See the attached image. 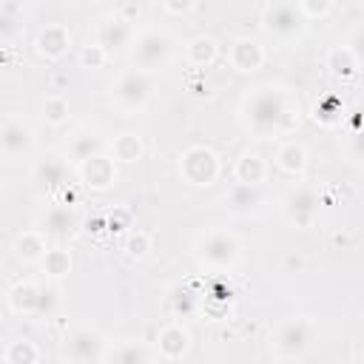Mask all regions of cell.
Wrapping results in <instances>:
<instances>
[{
  "label": "cell",
  "instance_id": "obj_2",
  "mask_svg": "<svg viewBox=\"0 0 364 364\" xmlns=\"http://www.w3.org/2000/svg\"><path fill=\"white\" fill-rule=\"evenodd\" d=\"M171 54H173V40L168 31H159V28H145L134 37V46H131V60H134V68L151 74L156 68H165L171 63Z\"/></svg>",
  "mask_w": 364,
  "mask_h": 364
},
{
  "label": "cell",
  "instance_id": "obj_21",
  "mask_svg": "<svg viewBox=\"0 0 364 364\" xmlns=\"http://www.w3.org/2000/svg\"><path fill=\"white\" fill-rule=\"evenodd\" d=\"M48 253L46 247V233L43 230H23L14 239V256L20 262H43Z\"/></svg>",
  "mask_w": 364,
  "mask_h": 364
},
{
  "label": "cell",
  "instance_id": "obj_28",
  "mask_svg": "<svg viewBox=\"0 0 364 364\" xmlns=\"http://www.w3.org/2000/svg\"><path fill=\"white\" fill-rule=\"evenodd\" d=\"M225 202H228L230 210H236V213H250V210H256V208L262 205V191H259V188H247V185H236V188L228 193Z\"/></svg>",
  "mask_w": 364,
  "mask_h": 364
},
{
  "label": "cell",
  "instance_id": "obj_41",
  "mask_svg": "<svg viewBox=\"0 0 364 364\" xmlns=\"http://www.w3.org/2000/svg\"><path fill=\"white\" fill-rule=\"evenodd\" d=\"M358 364H364V353H361V358H358Z\"/></svg>",
  "mask_w": 364,
  "mask_h": 364
},
{
  "label": "cell",
  "instance_id": "obj_14",
  "mask_svg": "<svg viewBox=\"0 0 364 364\" xmlns=\"http://www.w3.org/2000/svg\"><path fill=\"white\" fill-rule=\"evenodd\" d=\"M82 185H88L91 191H108L114 182H117V165H114V156H105V154H97L91 156L88 162H82L77 168Z\"/></svg>",
  "mask_w": 364,
  "mask_h": 364
},
{
  "label": "cell",
  "instance_id": "obj_17",
  "mask_svg": "<svg viewBox=\"0 0 364 364\" xmlns=\"http://www.w3.org/2000/svg\"><path fill=\"white\" fill-rule=\"evenodd\" d=\"M43 304V284L37 282H17L9 290V307L17 316H40Z\"/></svg>",
  "mask_w": 364,
  "mask_h": 364
},
{
  "label": "cell",
  "instance_id": "obj_23",
  "mask_svg": "<svg viewBox=\"0 0 364 364\" xmlns=\"http://www.w3.org/2000/svg\"><path fill=\"white\" fill-rule=\"evenodd\" d=\"M102 139L94 134V131H80L77 136H71V142H68V159L80 168L82 162H88L91 156H97V154H102Z\"/></svg>",
  "mask_w": 364,
  "mask_h": 364
},
{
  "label": "cell",
  "instance_id": "obj_4",
  "mask_svg": "<svg viewBox=\"0 0 364 364\" xmlns=\"http://www.w3.org/2000/svg\"><path fill=\"white\" fill-rule=\"evenodd\" d=\"M196 256H199V262H202L205 267L228 270V267H233V264L239 262V256H242V242H239L230 230L216 228V230H208V233L199 239Z\"/></svg>",
  "mask_w": 364,
  "mask_h": 364
},
{
  "label": "cell",
  "instance_id": "obj_29",
  "mask_svg": "<svg viewBox=\"0 0 364 364\" xmlns=\"http://www.w3.org/2000/svg\"><path fill=\"white\" fill-rule=\"evenodd\" d=\"M43 264V273L51 276V279H63L71 273V253L65 247H48L46 259L40 262Z\"/></svg>",
  "mask_w": 364,
  "mask_h": 364
},
{
  "label": "cell",
  "instance_id": "obj_25",
  "mask_svg": "<svg viewBox=\"0 0 364 364\" xmlns=\"http://www.w3.org/2000/svg\"><path fill=\"white\" fill-rule=\"evenodd\" d=\"M327 68H330L333 77H338V80H350L361 65L355 63L353 51H350L347 43H344V46H336V48L327 51Z\"/></svg>",
  "mask_w": 364,
  "mask_h": 364
},
{
  "label": "cell",
  "instance_id": "obj_35",
  "mask_svg": "<svg viewBox=\"0 0 364 364\" xmlns=\"http://www.w3.org/2000/svg\"><path fill=\"white\" fill-rule=\"evenodd\" d=\"M60 307V290L57 287H43V304H40V316H54V310Z\"/></svg>",
  "mask_w": 364,
  "mask_h": 364
},
{
  "label": "cell",
  "instance_id": "obj_3",
  "mask_svg": "<svg viewBox=\"0 0 364 364\" xmlns=\"http://www.w3.org/2000/svg\"><path fill=\"white\" fill-rule=\"evenodd\" d=\"M262 28L273 37V40H296L304 28H307V17L301 14L299 3H290V0H273L262 9Z\"/></svg>",
  "mask_w": 364,
  "mask_h": 364
},
{
  "label": "cell",
  "instance_id": "obj_18",
  "mask_svg": "<svg viewBox=\"0 0 364 364\" xmlns=\"http://www.w3.org/2000/svg\"><path fill=\"white\" fill-rule=\"evenodd\" d=\"M233 176H236V185L259 188L267 179V159L256 151H245V154H239V159L233 165Z\"/></svg>",
  "mask_w": 364,
  "mask_h": 364
},
{
  "label": "cell",
  "instance_id": "obj_26",
  "mask_svg": "<svg viewBox=\"0 0 364 364\" xmlns=\"http://www.w3.org/2000/svg\"><path fill=\"white\" fill-rule=\"evenodd\" d=\"M40 361V347L31 338H14L3 350V364H37Z\"/></svg>",
  "mask_w": 364,
  "mask_h": 364
},
{
  "label": "cell",
  "instance_id": "obj_5",
  "mask_svg": "<svg viewBox=\"0 0 364 364\" xmlns=\"http://www.w3.org/2000/svg\"><path fill=\"white\" fill-rule=\"evenodd\" d=\"M219 156L208 145H191L179 156V176L193 188H208L219 179Z\"/></svg>",
  "mask_w": 364,
  "mask_h": 364
},
{
  "label": "cell",
  "instance_id": "obj_36",
  "mask_svg": "<svg viewBox=\"0 0 364 364\" xmlns=\"http://www.w3.org/2000/svg\"><path fill=\"white\" fill-rule=\"evenodd\" d=\"M347 154H350V159H355V162H364V125L350 136V145H347Z\"/></svg>",
  "mask_w": 364,
  "mask_h": 364
},
{
  "label": "cell",
  "instance_id": "obj_13",
  "mask_svg": "<svg viewBox=\"0 0 364 364\" xmlns=\"http://www.w3.org/2000/svg\"><path fill=\"white\" fill-rule=\"evenodd\" d=\"M34 48H37V54L46 57V60H60V57H65L68 48H71V31H68L63 23H48V26H43V28L37 31Z\"/></svg>",
  "mask_w": 364,
  "mask_h": 364
},
{
  "label": "cell",
  "instance_id": "obj_40",
  "mask_svg": "<svg viewBox=\"0 0 364 364\" xmlns=\"http://www.w3.org/2000/svg\"><path fill=\"white\" fill-rule=\"evenodd\" d=\"M117 11H119V14H122L128 23H134V17H139V6H136V3H122Z\"/></svg>",
  "mask_w": 364,
  "mask_h": 364
},
{
  "label": "cell",
  "instance_id": "obj_22",
  "mask_svg": "<svg viewBox=\"0 0 364 364\" xmlns=\"http://www.w3.org/2000/svg\"><path fill=\"white\" fill-rule=\"evenodd\" d=\"M142 154H145V142H142V136L134 134V131H122V134H117V136L111 139V156H114V162L131 165V162L142 159Z\"/></svg>",
  "mask_w": 364,
  "mask_h": 364
},
{
  "label": "cell",
  "instance_id": "obj_34",
  "mask_svg": "<svg viewBox=\"0 0 364 364\" xmlns=\"http://www.w3.org/2000/svg\"><path fill=\"white\" fill-rule=\"evenodd\" d=\"M299 9H301V14H304L307 23H310V20H316V17H327V14L333 11V3H330V0H299Z\"/></svg>",
  "mask_w": 364,
  "mask_h": 364
},
{
  "label": "cell",
  "instance_id": "obj_7",
  "mask_svg": "<svg viewBox=\"0 0 364 364\" xmlns=\"http://www.w3.org/2000/svg\"><path fill=\"white\" fill-rule=\"evenodd\" d=\"M63 355L68 364H102L108 355L105 338L91 327H74L63 341Z\"/></svg>",
  "mask_w": 364,
  "mask_h": 364
},
{
  "label": "cell",
  "instance_id": "obj_39",
  "mask_svg": "<svg viewBox=\"0 0 364 364\" xmlns=\"http://www.w3.org/2000/svg\"><path fill=\"white\" fill-rule=\"evenodd\" d=\"M173 296H176V304H173V310H176V313H188V310H191V293H185V290H176Z\"/></svg>",
  "mask_w": 364,
  "mask_h": 364
},
{
  "label": "cell",
  "instance_id": "obj_37",
  "mask_svg": "<svg viewBox=\"0 0 364 364\" xmlns=\"http://www.w3.org/2000/svg\"><path fill=\"white\" fill-rule=\"evenodd\" d=\"M347 48L353 51L355 63H358V65H364V28H355V31L350 34V40H347Z\"/></svg>",
  "mask_w": 364,
  "mask_h": 364
},
{
  "label": "cell",
  "instance_id": "obj_32",
  "mask_svg": "<svg viewBox=\"0 0 364 364\" xmlns=\"http://www.w3.org/2000/svg\"><path fill=\"white\" fill-rule=\"evenodd\" d=\"M148 250H151V233L134 228V230L125 236V253H128L131 259H145Z\"/></svg>",
  "mask_w": 364,
  "mask_h": 364
},
{
  "label": "cell",
  "instance_id": "obj_15",
  "mask_svg": "<svg viewBox=\"0 0 364 364\" xmlns=\"http://www.w3.org/2000/svg\"><path fill=\"white\" fill-rule=\"evenodd\" d=\"M80 228V216H77V210L71 208V205H51L46 213H43V219H40V230L46 233V236H54V239H65V236H71L74 230Z\"/></svg>",
  "mask_w": 364,
  "mask_h": 364
},
{
  "label": "cell",
  "instance_id": "obj_10",
  "mask_svg": "<svg viewBox=\"0 0 364 364\" xmlns=\"http://www.w3.org/2000/svg\"><path fill=\"white\" fill-rule=\"evenodd\" d=\"M0 148H3V156L9 162L26 156L34 148V131H31V125L23 117H17V114H6L3 117V125H0Z\"/></svg>",
  "mask_w": 364,
  "mask_h": 364
},
{
  "label": "cell",
  "instance_id": "obj_16",
  "mask_svg": "<svg viewBox=\"0 0 364 364\" xmlns=\"http://www.w3.org/2000/svg\"><path fill=\"white\" fill-rule=\"evenodd\" d=\"M156 344H159V353H162L165 361H179V358H185L188 350H191V333H188L179 321H171V324H165V327L159 330Z\"/></svg>",
  "mask_w": 364,
  "mask_h": 364
},
{
  "label": "cell",
  "instance_id": "obj_11",
  "mask_svg": "<svg viewBox=\"0 0 364 364\" xmlns=\"http://www.w3.org/2000/svg\"><path fill=\"white\" fill-rule=\"evenodd\" d=\"M134 37H136L134 26H131L119 11H111V14L100 17L94 43H97L100 48H105V51H119V48H125V46H134Z\"/></svg>",
  "mask_w": 364,
  "mask_h": 364
},
{
  "label": "cell",
  "instance_id": "obj_38",
  "mask_svg": "<svg viewBox=\"0 0 364 364\" xmlns=\"http://www.w3.org/2000/svg\"><path fill=\"white\" fill-rule=\"evenodd\" d=\"M196 9V3H188V0H165L162 3V11H168V14H185V11H193Z\"/></svg>",
  "mask_w": 364,
  "mask_h": 364
},
{
  "label": "cell",
  "instance_id": "obj_27",
  "mask_svg": "<svg viewBox=\"0 0 364 364\" xmlns=\"http://www.w3.org/2000/svg\"><path fill=\"white\" fill-rule=\"evenodd\" d=\"M341 111H344V105H341V97H336V94H324V97H318L316 100V105H313V119L318 122V125H336L338 119H341Z\"/></svg>",
  "mask_w": 364,
  "mask_h": 364
},
{
  "label": "cell",
  "instance_id": "obj_24",
  "mask_svg": "<svg viewBox=\"0 0 364 364\" xmlns=\"http://www.w3.org/2000/svg\"><path fill=\"white\" fill-rule=\"evenodd\" d=\"M65 176H68V168H65V162L60 156H46L34 168V179L43 188H60L65 182Z\"/></svg>",
  "mask_w": 364,
  "mask_h": 364
},
{
  "label": "cell",
  "instance_id": "obj_31",
  "mask_svg": "<svg viewBox=\"0 0 364 364\" xmlns=\"http://www.w3.org/2000/svg\"><path fill=\"white\" fill-rule=\"evenodd\" d=\"M43 117L48 125H63L68 119V102L60 94H51L43 100Z\"/></svg>",
  "mask_w": 364,
  "mask_h": 364
},
{
  "label": "cell",
  "instance_id": "obj_33",
  "mask_svg": "<svg viewBox=\"0 0 364 364\" xmlns=\"http://www.w3.org/2000/svg\"><path fill=\"white\" fill-rule=\"evenodd\" d=\"M105 60H108V51L100 48L97 43H91V46H85V48L80 51V63H82V68H102Z\"/></svg>",
  "mask_w": 364,
  "mask_h": 364
},
{
  "label": "cell",
  "instance_id": "obj_1",
  "mask_svg": "<svg viewBox=\"0 0 364 364\" xmlns=\"http://www.w3.org/2000/svg\"><path fill=\"white\" fill-rule=\"evenodd\" d=\"M299 122H301L299 100L282 88L273 85L253 88L242 102V125L256 139L287 136L299 128Z\"/></svg>",
  "mask_w": 364,
  "mask_h": 364
},
{
  "label": "cell",
  "instance_id": "obj_12",
  "mask_svg": "<svg viewBox=\"0 0 364 364\" xmlns=\"http://www.w3.org/2000/svg\"><path fill=\"white\" fill-rule=\"evenodd\" d=\"M228 63L239 74H253L264 65V48L253 37H236L228 48Z\"/></svg>",
  "mask_w": 364,
  "mask_h": 364
},
{
  "label": "cell",
  "instance_id": "obj_20",
  "mask_svg": "<svg viewBox=\"0 0 364 364\" xmlns=\"http://www.w3.org/2000/svg\"><path fill=\"white\" fill-rule=\"evenodd\" d=\"M276 165H279V171H284L290 176H301L304 168H307V148L296 139L282 142L279 151H276Z\"/></svg>",
  "mask_w": 364,
  "mask_h": 364
},
{
  "label": "cell",
  "instance_id": "obj_6",
  "mask_svg": "<svg viewBox=\"0 0 364 364\" xmlns=\"http://www.w3.org/2000/svg\"><path fill=\"white\" fill-rule=\"evenodd\" d=\"M151 74L139 71V68H125L114 85H111V100L122 108V111H139L145 108V102L151 100Z\"/></svg>",
  "mask_w": 364,
  "mask_h": 364
},
{
  "label": "cell",
  "instance_id": "obj_8",
  "mask_svg": "<svg viewBox=\"0 0 364 364\" xmlns=\"http://www.w3.org/2000/svg\"><path fill=\"white\" fill-rule=\"evenodd\" d=\"M310 338H313V321L307 316H296V318H287L276 327L270 347L282 358H296L310 347Z\"/></svg>",
  "mask_w": 364,
  "mask_h": 364
},
{
  "label": "cell",
  "instance_id": "obj_30",
  "mask_svg": "<svg viewBox=\"0 0 364 364\" xmlns=\"http://www.w3.org/2000/svg\"><path fill=\"white\" fill-rule=\"evenodd\" d=\"M102 364H148V353L142 344H119L108 350Z\"/></svg>",
  "mask_w": 364,
  "mask_h": 364
},
{
  "label": "cell",
  "instance_id": "obj_9",
  "mask_svg": "<svg viewBox=\"0 0 364 364\" xmlns=\"http://www.w3.org/2000/svg\"><path fill=\"white\" fill-rule=\"evenodd\" d=\"M318 193L310 185H296L282 202V213L293 228H313V222L318 219Z\"/></svg>",
  "mask_w": 364,
  "mask_h": 364
},
{
  "label": "cell",
  "instance_id": "obj_19",
  "mask_svg": "<svg viewBox=\"0 0 364 364\" xmlns=\"http://www.w3.org/2000/svg\"><path fill=\"white\" fill-rule=\"evenodd\" d=\"M216 57H219V43L210 34H196L185 43V60L193 68H208L216 63Z\"/></svg>",
  "mask_w": 364,
  "mask_h": 364
}]
</instances>
